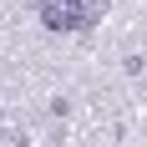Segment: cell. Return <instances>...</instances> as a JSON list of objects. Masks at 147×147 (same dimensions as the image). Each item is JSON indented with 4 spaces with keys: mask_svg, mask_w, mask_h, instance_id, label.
Returning <instances> with one entry per match:
<instances>
[{
    "mask_svg": "<svg viewBox=\"0 0 147 147\" xmlns=\"http://www.w3.org/2000/svg\"><path fill=\"white\" fill-rule=\"evenodd\" d=\"M96 15H102V0H41V26L46 30H91L96 26Z\"/></svg>",
    "mask_w": 147,
    "mask_h": 147,
    "instance_id": "obj_1",
    "label": "cell"
}]
</instances>
